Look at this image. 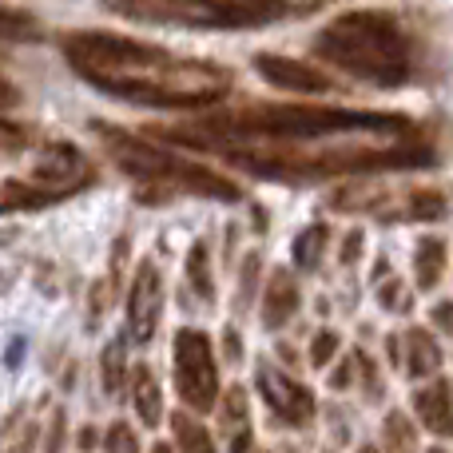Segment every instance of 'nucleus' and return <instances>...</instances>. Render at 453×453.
Masks as SVG:
<instances>
[{"label":"nucleus","instance_id":"obj_1","mask_svg":"<svg viewBox=\"0 0 453 453\" xmlns=\"http://www.w3.org/2000/svg\"><path fill=\"white\" fill-rule=\"evenodd\" d=\"M64 56L92 88L140 108L196 111L231 92V72L219 64L188 60L116 32H72L64 40Z\"/></svg>","mask_w":453,"mask_h":453},{"label":"nucleus","instance_id":"obj_2","mask_svg":"<svg viewBox=\"0 0 453 453\" xmlns=\"http://www.w3.org/2000/svg\"><path fill=\"white\" fill-rule=\"evenodd\" d=\"M346 132H410V116L402 111H366V108H303V104H250L239 111L188 119L172 127H151L156 140L188 143L199 151H226L242 143H287V140H319V135Z\"/></svg>","mask_w":453,"mask_h":453},{"label":"nucleus","instance_id":"obj_3","mask_svg":"<svg viewBox=\"0 0 453 453\" xmlns=\"http://www.w3.org/2000/svg\"><path fill=\"white\" fill-rule=\"evenodd\" d=\"M314 56L374 88H402L414 76V48L402 24L378 8H354L326 20L314 36Z\"/></svg>","mask_w":453,"mask_h":453},{"label":"nucleus","instance_id":"obj_4","mask_svg":"<svg viewBox=\"0 0 453 453\" xmlns=\"http://www.w3.org/2000/svg\"><path fill=\"white\" fill-rule=\"evenodd\" d=\"M96 135L104 140L111 164L135 183H151V188H164V191H188V196H203V199H223V203H234L242 196L239 183L223 180L219 172L196 164V159L175 156L167 148H156V143L140 140L132 132L96 124Z\"/></svg>","mask_w":453,"mask_h":453},{"label":"nucleus","instance_id":"obj_5","mask_svg":"<svg viewBox=\"0 0 453 453\" xmlns=\"http://www.w3.org/2000/svg\"><path fill=\"white\" fill-rule=\"evenodd\" d=\"M108 12L172 28H263L290 12L287 0H100Z\"/></svg>","mask_w":453,"mask_h":453},{"label":"nucleus","instance_id":"obj_6","mask_svg":"<svg viewBox=\"0 0 453 453\" xmlns=\"http://www.w3.org/2000/svg\"><path fill=\"white\" fill-rule=\"evenodd\" d=\"M88 183H92V164H88L84 151L72 148V143H52V148H44L32 175L0 183V215L40 211V207L84 191Z\"/></svg>","mask_w":453,"mask_h":453},{"label":"nucleus","instance_id":"obj_7","mask_svg":"<svg viewBox=\"0 0 453 453\" xmlns=\"http://www.w3.org/2000/svg\"><path fill=\"white\" fill-rule=\"evenodd\" d=\"M175 362V390H180L183 406L196 414H211L219 402V370H215V350L211 338L203 330L183 326L172 346Z\"/></svg>","mask_w":453,"mask_h":453},{"label":"nucleus","instance_id":"obj_8","mask_svg":"<svg viewBox=\"0 0 453 453\" xmlns=\"http://www.w3.org/2000/svg\"><path fill=\"white\" fill-rule=\"evenodd\" d=\"M255 386L263 394V402L271 406V414L287 426H311L314 418V394L303 382H295L290 374L274 370L266 358L255 362Z\"/></svg>","mask_w":453,"mask_h":453},{"label":"nucleus","instance_id":"obj_9","mask_svg":"<svg viewBox=\"0 0 453 453\" xmlns=\"http://www.w3.org/2000/svg\"><path fill=\"white\" fill-rule=\"evenodd\" d=\"M159 314H164V274L151 258H143L132 279V290H127V338L140 346L151 342Z\"/></svg>","mask_w":453,"mask_h":453},{"label":"nucleus","instance_id":"obj_10","mask_svg":"<svg viewBox=\"0 0 453 453\" xmlns=\"http://www.w3.org/2000/svg\"><path fill=\"white\" fill-rule=\"evenodd\" d=\"M255 68L266 84L282 88V92H298V96H322L330 92V76H322L319 68L311 64H298V60H287V56H255Z\"/></svg>","mask_w":453,"mask_h":453},{"label":"nucleus","instance_id":"obj_11","mask_svg":"<svg viewBox=\"0 0 453 453\" xmlns=\"http://www.w3.org/2000/svg\"><path fill=\"white\" fill-rule=\"evenodd\" d=\"M414 410L422 418V426L438 438H453V386L446 378H438L434 386L414 394Z\"/></svg>","mask_w":453,"mask_h":453},{"label":"nucleus","instance_id":"obj_12","mask_svg":"<svg viewBox=\"0 0 453 453\" xmlns=\"http://www.w3.org/2000/svg\"><path fill=\"white\" fill-rule=\"evenodd\" d=\"M298 279L290 271H274L271 282H266V295H263V326L266 330H282L298 311Z\"/></svg>","mask_w":453,"mask_h":453},{"label":"nucleus","instance_id":"obj_13","mask_svg":"<svg viewBox=\"0 0 453 453\" xmlns=\"http://www.w3.org/2000/svg\"><path fill=\"white\" fill-rule=\"evenodd\" d=\"M219 406V430L226 438V453H247L250 449V410H247V390L231 386Z\"/></svg>","mask_w":453,"mask_h":453},{"label":"nucleus","instance_id":"obj_14","mask_svg":"<svg viewBox=\"0 0 453 453\" xmlns=\"http://www.w3.org/2000/svg\"><path fill=\"white\" fill-rule=\"evenodd\" d=\"M132 402H135V414L148 430H156L164 422V394H159V382L151 374V366H135L132 374Z\"/></svg>","mask_w":453,"mask_h":453},{"label":"nucleus","instance_id":"obj_15","mask_svg":"<svg viewBox=\"0 0 453 453\" xmlns=\"http://www.w3.org/2000/svg\"><path fill=\"white\" fill-rule=\"evenodd\" d=\"M406 374L410 378H430V374H438L441 370V346H438V338H430L422 326L418 330H410L406 334Z\"/></svg>","mask_w":453,"mask_h":453},{"label":"nucleus","instance_id":"obj_16","mask_svg":"<svg viewBox=\"0 0 453 453\" xmlns=\"http://www.w3.org/2000/svg\"><path fill=\"white\" fill-rule=\"evenodd\" d=\"M414 274H418V287L434 290L438 279L446 274V242L441 239H422L414 250Z\"/></svg>","mask_w":453,"mask_h":453},{"label":"nucleus","instance_id":"obj_17","mask_svg":"<svg viewBox=\"0 0 453 453\" xmlns=\"http://www.w3.org/2000/svg\"><path fill=\"white\" fill-rule=\"evenodd\" d=\"M172 434H175V446H180V453H219L215 449V438L203 430V426L196 422L191 414H172Z\"/></svg>","mask_w":453,"mask_h":453},{"label":"nucleus","instance_id":"obj_18","mask_svg":"<svg viewBox=\"0 0 453 453\" xmlns=\"http://www.w3.org/2000/svg\"><path fill=\"white\" fill-rule=\"evenodd\" d=\"M326 239H330L326 223H314V226H306V231H298V239H295V266H303V271H319L322 250H326Z\"/></svg>","mask_w":453,"mask_h":453},{"label":"nucleus","instance_id":"obj_19","mask_svg":"<svg viewBox=\"0 0 453 453\" xmlns=\"http://www.w3.org/2000/svg\"><path fill=\"white\" fill-rule=\"evenodd\" d=\"M386 453H418V434L402 410L386 414Z\"/></svg>","mask_w":453,"mask_h":453},{"label":"nucleus","instance_id":"obj_20","mask_svg":"<svg viewBox=\"0 0 453 453\" xmlns=\"http://www.w3.org/2000/svg\"><path fill=\"white\" fill-rule=\"evenodd\" d=\"M124 366H127V358H124V342H108L104 346V358H100V378H104V390L108 394H119V386H124Z\"/></svg>","mask_w":453,"mask_h":453},{"label":"nucleus","instance_id":"obj_21","mask_svg":"<svg viewBox=\"0 0 453 453\" xmlns=\"http://www.w3.org/2000/svg\"><path fill=\"white\" fill-rule=\"evenodd\" d=\"M188 282L196 287L199 298H215V282H211V271H207V247L196 242L188 255Z\"/></svg>","mask_w":453,"mask_h":453},{"label":"nucleus","instance_id":"obj_22","mask_svg":"<svg viewBox=\"0 0 453 453\" xmlns=\"http://www.w3.org/2000/svg\"><path fill=\"white\" fill-rule=\"evenodd\" d=\"M0 40H40V24L28 12L0 8Z\"/></svg>","mask_w":453,"mask_h":453},{"label":"nucleus","instance_id":"obj_23","mask_svg":"<svg viewBox=\"0 0 453 453\" xmlns=\"http://www.w3.org/2000/svg\"><path fill=\"white\" fill-rule=\"evenodd\" d=\"M104 453H140V438L127 422H111L104 434Z\"/></svg>","mask_w":453,"mask_h":453},{"label":"nucleus","instance_id":"obj_24","mask_svg":"<svg viewBox=\"0 0 453 453\" xmlns=\"http://www.w3.org/2000/svg\"><path fill=\"white\" fill-rule=\"evenodd\" d=\"M338 346H342V338H338L334 330H319V334H314V342H311V366L322 370L338 354Z\"/></svg>","mask_w":453,"mask_h":453},{"label":"nucleus","instance_id":"obj_25","mask_svg":"<svg viewBox=\"0 0 453 453\" xmlns=\"http://www.w3.org/2000/svg\"><path fill=\"white\" fill-rule=\"evenodd\" d=\"M378 298L386 303V311H410V295H406V287H402L398 279H390L382 290H378Z\"/></svg>","mask_w":453,"mask_h":453},{"label":"nucleus","instance_id":"obj_26","mask_svg":"<svg viewBox=\"0 0 453 453\" xmlns=\"http://www.w3.org/2000/svg\"><path fill=\"white\" fill-rule=\"evenodd\" d=\"M20 143H24V132L12 124V119L0 116V156H4V151H16Z\"/></svg>","mask_w":453,"mask_h":453},{"label":"nucleus","instance_id":"obj_27","mask_svg":"<svg viewBox=\"0 0 453 453\" xmlns=\"http://www.w3.org/2000/svg\"><path fill=\"white\" fill-rule=\"evenodd\" d=\"M48 453H60L64 449V410H56L52 414V430H48Z\"/></svg>","mask_w":453,"mask_h":453},{"label":"nucleus","instance_id":"obj_28","mask_svg":"<svg viewBox=\"0 0 453 453\" xmlns=\"http://www.w3.org/2000/svg\"><path fill=\"white\" fill-rule=\"evenodd\" d=\"M12 108H20V92H16V88L0 76V111H12Z\"/></svg>","mask_w":453,"mask_h":453},{"label":"nucleus","instance_id":"obj_29","mask_svg":"<svg viewBox=\"0 0 453 453\" xmlns=\"http://www.w3.org/2000/svg\"><path fill=\"white\" fill-rule=\"evenodd\" d=\"M358 255H362V231H350L346 234V247H342V263L350 266Z\"/></svg>","mask_w":453,"mask_h":453},{"label":"nucleus","instance_id":"obj_30","mask_svg":"<svg viewBox=\"0 0 453 453\" xmlns=\"http://www.w3.org/2000/svg\"><path fill=\"white\" fill-rule=\"evenodd\" d=\"M96 446V430H80V449H92Z\"/></svg>","mask_w":453,"mask_h":453},{"label":"nucleus","instance_id":"obj_31","mask_svg":"<svg viewBox=\"0 0 453 453\" xmlns=\"http://www.w3.org/2000/svg\"><path fill=\"white\" fill-rule=\"evenodd\" d=\"M151 453H172V446H167V441H156V446H151Z\"/></svg>","mask_w":453,"mask_h":453},{"label":"nucleus","instance_id":"obj_32","mask_svg":"<svg viewBox=\"0 0 453 453\" xmlns=\"http://www.w3.org/2000/svg\"><path fill=\"white\" fill-rule=\"evenodd\" d=\"M358 453H382V449H374V446H362Z\"/></svg>","mask_w":453,"mask_h":453},{"label":"nucleus","instance_id":"obj_33","mask_svg":"<svg viewBox=\"0 0 453 453\" xmlns=\"http://www.w3.org/2000/svg\"><path fill=\"white\" fill-rule=\"evenodd\" d=\"M4 287H8V279H0V290H4Z\"/></svg>","mask_w":453,"mask_h":453},{"label":"nucleus","instance_id":"obj_34","mask_svg":"<svg viewBox=\"0 0 453 453\" xmlns=\"http://www.w3.org/2000/svg\"><path fill=\"white\" fill-rule=\"evenodd\" d=\"M430 453H446V449H430Z\"/></svg>","mask_w":453,"mask_h":453}]
</instances>
